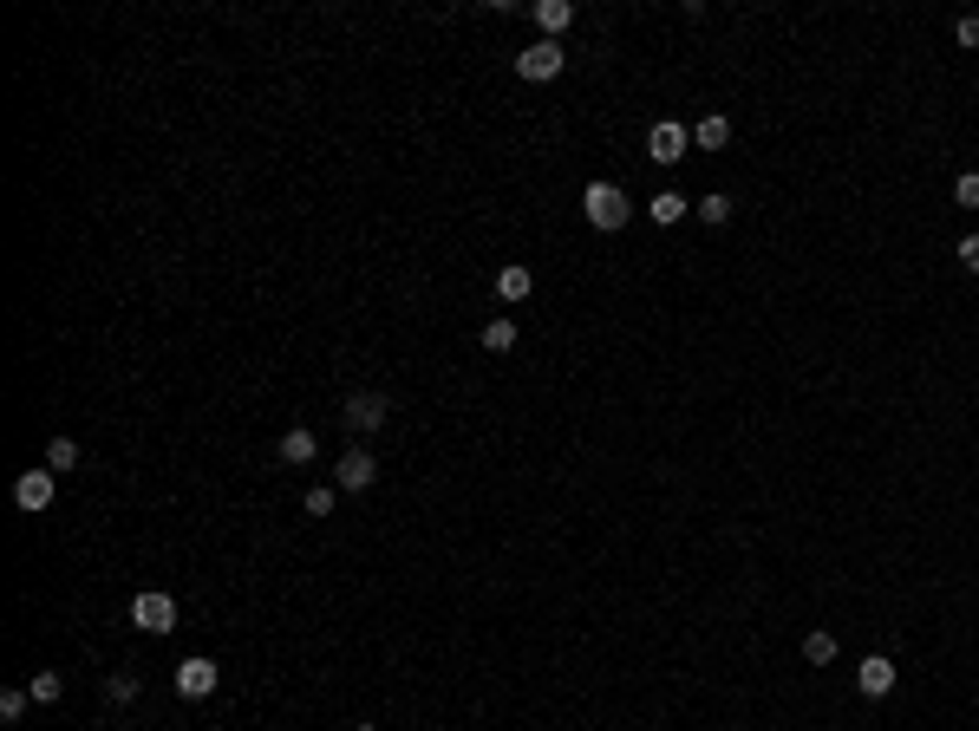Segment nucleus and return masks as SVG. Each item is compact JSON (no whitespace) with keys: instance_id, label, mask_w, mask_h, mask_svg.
<instances>
[{"instance_id":"obj_1","label":"nucleus","mask_w":979,"mask_h":731,"mask_svg":"<svg viewBox=\"0 0 979 731\" xmlns=\"http://www.w3.org/2000/svg\"><path fill=\"white\" fill-rule=\"evenodd\" d=\"M581 216H588V229L614 235V229H627L634 203H627V190H621V183H588V190H581Z\"/></svg>"},{"instance_id":"obj_2","label":"nucleus","mask_w":979,"mask_h":731,"mask_svg":"<svg viewBox=\"0 0 979 731\" xmlns=\"http://www.w3.org/2000/svg\"><path fill=\"white\" fill-rule=\"evenodd\" d=\"M131 627H144V634H170V627H177V601L157 594V588H144L138 601H131Z\"/></svg>"},{"instance_id":"obj_3","label":"nucleus","mask_w":979,"mask_h":731,"mask_svg":"<svg viewBox=\"0 0 979 731\" xmlns=\"http://www.w3.org/2000/svg\"><path fill=\"white\" fill-rule=\"evenodd\" d=\"M895 686H901V673H895L888 653H869V660L855 666V692H862V699H888Z\"/></svg>"},{"instance_id":"obj_4","label":"nucleus","mask_w":979,"mask_h":731,"mask_svg":"<svg viewBox=\"0 0 979 731\" xmlns=\"http://www.w3.org/2000/svg\"><path fill=\"white\" fill-rule=\"evenodd\" d=\"M516 72H523L529 85L555 79V72H562V40H536V46H523V53H516Z\"/></svg>"},{"instance_id":"obj_5","label":"nucleus","mask_w":979,"mask_h":731,"mask_svg":"<svg viewBox=\"0 0 979 731\" xmlns=\"http://www.w3.org/2000/svg\"><path fill=\"white\" fill-rule=\"evenodd\" d=\"M686 144H692V131L679 125V118H660V125L647 131V157H653V164H679Z\"/></svg>"},{"instance_id":"obj_6","label":"nucleus","mask_w":979,"mask_h":731,"mask_svg":"<svg viewBox=\"0 0 979 731\" xmlns=\"http://www.w3.org/2000/svg\"><path fill=\"white\" fill-rule=\"evenodd\" d=\"M53 490H59V483H53V470H20L14 503H20L27 516H40V510H53Z\"/></svg>"},{"instance_id":"obj_7","label":"nucleus","mask_w":979,"mask_h":731,"mask_svg":"<svg viewBox=\"0 0 979 731\" xmlns=\"http://www.w3.org/2000/svg\"><path fill=\"white\" fill-rule=\"evenodd\" d=\"M333 483H340V490H373V483H379V457L373 451H346L340 464H333Z\"/></svg>"},{"instance_id":"obj_8","label":"nucleus","mask_w":979,"mask_h":731,"mask_svg":"<svg viewBox=\"0 0 979 731\" xmlns=\"http://www.w3.org/2000/svg\"><path fill=\"white\" fill-rule=\"evenodd\" d=\"M216 686H222V666L216 660H183L177 666V692H183V699H209Z\"/></svg>"},{"instance_id":"obj_9","label":"nucleus","mask_w":979,"mask_h":731,"mask_svg":"<svg viewBox=\"0 0 979 731\" xmlns=\"http://www.w3.org/2000/svg\"><path fill=\"white\" fill-rule=\"evenodd\" d=\"M386 412H392L386 392H353V399H346V425H353V431H379Z\"/></svg>"},{"instance_id":"obj_10","label":"nucleus","mask_w":979,"mask_h":731,"mask_svg":"<svg viewBox=\"0 0 979 731\" xmlns=\"http://www.w3.org/2000/svg\"><path fill=\"white\" fill-rule=\"evenodd\" d=\"M529 294H536V275H529L523 262H503V268H497V301H503V307H523Z\"/></svg>"},{"instance_id":"obj_11","label":"nucleus","mask_w":979,"mask_h":731,"mask_svg":"<svg viewBox=\"0 0 979 731\" xmlns=\"http://www.w3.org/2000/svg\"><path fill=\"white\" fill-rule=\"evenodd\" d=\"M314 451H320V438H314L307 425L281 431V464H314Z\"/></svg>"},{"instance_id":"obj_12","label":"nucleus","mask_w":979,"mask_h":731,"mask_svg":"<svg viewBox=\"0 0 979 731\" xmlns=\"http://www.w3.org/2000/svg\"><path fill=\"white\" fill-rule=\"evenodd\" d=\"M692 144H699V151H725V144H731V118H725V111L699 118V125H692Z\"/></svg>"},{"instance_id":"obj_13","label":"nucleus","mask_w":979,"mask_h":731,"mask_svg":"<svg viewBox=\"0 0 979 731\" xmlns=\"http://www.w3.org/2000/svg\"><path fill=\"white\" fill-rule=\"evenodd\" d=\"M647 216L660 222V229H673V222H686V216H692V203H686V196H679V190H660V196H653V203H647Z\"/></svg>"},{"instance_id":"obj_14","label":"nucleus","mask_w":979,"mask_h":731,"mask_svg":"<svg viewBox=\"0 0 979 731\" xmlns=\"http://www.w3.org/2000/svg\"><path fill=\"white\" fill-rule=\"evenodd\" d=\"M568 20H575V0H536V27L549 33V40L568 33Z\"/></svg>"},{"instance_id":"obj_15","label":"nucleus","mask_w":979,"mask_h":731,"mask_svg":"<svg viewBox=\"0 0 979 731\" xmlns=\"http://www.w3.org/2000/svg\"><path fill=\"white\" fill-rule=\"evenodd\" d=\"M333 503H340V483H314V490L301 497V510L314 516V523H327V516H333Z\"/></svg>"},{"instance_id":"obj_16","label":"nucleus","mask_w":979,"mask_h":731,"mask_svg":"<svg viewBox=\"0 0 979 731\" xmlns=\"http://www.w3.org/2000/svg\"><path fill=\"white\" fill-rule=\"evenodd\" d=\"M692 216H699V222H712V229H718V222H731V196H725V190L699 196V203H692Z\"/></svg>"},{"instance_id":"obj_17","label":"nucleus","mask_w":979,"mask_h":731,"mask_svg":"<svg viewBox=\"0 0 979 731\" xmlns=\"http://www.w3.org/2000/svg\"><path fill=\"white\" fill-rule=\"evenodd\" d=\"M483 346H490V353H510V346H516V320L497 314L490 327H483Z\"/></svg>"},{"instance_id":"obj_18","label":"nucleus","mask_w":979,"mask_h":731,"mask_svg":"<svg viewBox=\"0 0 979 731\" xmlns=\"http://www.w3.org/2000/svg\"><path fill=\"white\" fill-rule=\"evenodd\" d=\"M803 660H810V666H829V660H836V634H823V627H816V634H803Z\"/></svg>"},{"instance_id":"obj_19","label":"nucleus","mask_w":979,"mask_h":731,"mask_svg":"<svg viewBox=\"0 0 979 731\" xmlns=\"http://www.w3.org/2000/svg\"><path fill=\"white\" fill-rule=\"evenodd\" d=\"M27 705H33L27 686H7V692H0V718H7V725H20V718H27Z\"/></svg>"},{"instance_id":"obj_20","label":"nucleus","mask_w":979,"mask_h":731,"mask_svg":"<svg viewBox=\"0 0 979 731\" xmlns=\"http://www.w3.org/2000/svg\"><path fill=\"white\" fill-rule=\"evenodd\" d=\"M27 692H33V705H53L59 692H66V679H59V673H33V679H27Z\"/></svg>"},{"instance_id":"obj_21","label":"nucleus","mask_w":979,"mask_h":731,"mask_svg":"<svg viewBox=\"0 0 979 731\" xmlns=\"http://www.w3.org/2000/svg\"><path fill=\"white\" fill-rule=\"evenodd\" d=\"M72 464H79V444H72V438H53V451H46V470L59 477V470H72Z\"/></svg>"},{"instance_id":"obj_22","label":"nucleus","mask_w":979,"mask_h":731,"mask_svg":"<svg viewBox=\"0 0 979 731\" xmlns=\"http://www.w3.org/2000/svg\"><path fill=\"white\" fill-rule=\"evenodd\" d=\"M105 699L111 705H131V699H138V679H131V673H111L105 679Z\"/></svg>"},{"instance_id":"obj_23","label":"nucleus","mask_w":979,"mask_h":731,"mask_svg":"<svg viewBox=\"0 0 979 731\" xmlns=\"http://www.w3.org/2000/svg\"><path fill=\"white\" fill-rule=\"evenodd\" d=\"M953 203H960V209H979V170H966V177L953 183Z\"/></svg>"},{"instance_id":"obj_24","label":"nucleus","mask_w":979,"mask_h":731,"mask_svg":"<svg viewBox=\"0 0 979 731\" xmlns=\"http://www.w3.org/2000/svg\"><path fill=\"white\" fill-rule=\"evenodd\" d=\"M960 268H966V275H979V235H960Z\"/></svg>"},{"instance_id":"obj_25","label":"nucleus","mask_w":979,"mask_h":731,"mask_svg":"<svg viewBox=\"0 0 979 731\" xmlns=\"http://www.w3.org/2000/svg\"><path fill=\"white\" fill-rule=\"evenodd\" d=\"M953 40H960V46H979V14H966L960 27H953Z\"/></svg>"},{"instance_id":"obj_26","label":"nucleus","mask_w":979,"mask_h":731,"mask_svg":"<svg viewBox=\"0 0 979 731\" xmlns=\"http://www.w3.org/2000/svg\"><path fill=\"white\" fill-rule=\"evenodd\" d=\"M359 731H379V725H359Z\"/></svg>"}]
</instances>
